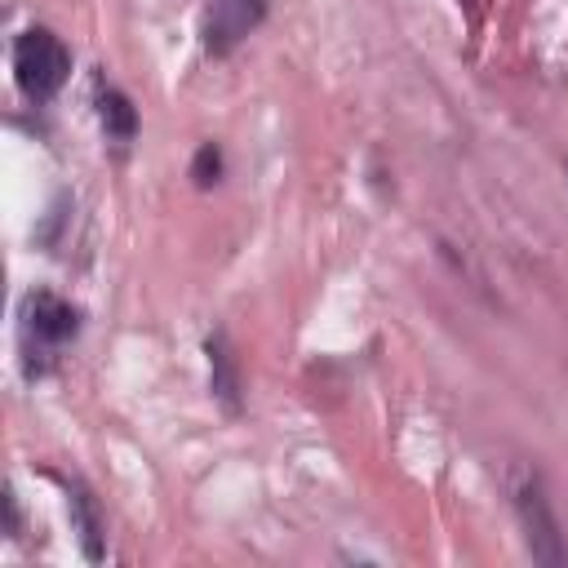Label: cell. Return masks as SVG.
<instances>
[{
	"label": "cell",
	"mask_w": 568,
	"mask_h": 568,
	"mask_svg": "<svg viewBox=\"0 0 568 568\" xmlns=\"http://www.w3.org/2000/svg\"><path fill=\"white\" fill-rule=\"evenodd\" d=\"M18 320H22L18 333H22L27 377H40V373L49 368V359H53L67 342H75V333H80V311H75L67 297L49 293V288H31V293L22 297Z\"/></svg>",
	"instance_id": "1"
},
{
	"label": "cell",
	"mask_w": 568,
	"mask_h": 568,
	"mask_svg": "<svg viewBox=\"0 0 568 568\" xmlns=\"http://www.w3.org/2000/svg\"><path fill=\"white\" fill-rule=\"evenodd\" d=\"M71 75V49L49 27H27L13 40V80L31 102H49Z\"/></svg>",
	"instance_id": "2"
},
{
	"label": "cell",
	"mask_w": 568,
	"mask_h": 568,
	"mask_svg": "<svg viewBox=\"0 0 568 568\" xmlns=\"http://www.w3.org/2000/svg\"><path fill=\"white\" fill-rule=\"evenodd\" d=\"M510 497H515V515H519V524H524V541H528L532 559L546 564V568L568 564V541H564V528H559V519H555V510H550V497H546V488H541V475L524 470V475L515 479Z\"/></svg>",
	"instance_id": "3"
},
{
	"label": "cell",
	"mask_w": 568,
	"mask_h": 568,
	"mask_svg": "<svg viewBox=\"0 0 568 568\" xmlns=\"http://www.w3.org/2000/svg\"><path fill=\"white\" fill-rule=\"evenodd\" d=\"M266 18V0H209L204 9V53L213 58H226L253 27H262Z\"/></svg>",
	"instance_id": "4"
},
{
	"label": "cell",
	"mask_w": 568,
	"mask_h": 568,
	"mask_svg": "<svg viewBox=\"0 0 568 568\" xmlns=\"http://www.w3.org/2000/svg\"><path fill=\"white\" fill-rule=\"evenodd\" d=\"M204 351H209V390H213V399L226 413H240L244 408V382H240V364H235V351H231L226 333L222 328L209 333Z\"/></svg>",
	"instance_id": "5"
},
{
	"label": "cell",
	"mask_w": 568,
	"mask_h": 568,
	"mask_svg": "<svg viewBox=\"0 0 568 568\" xmlns=\"http://www.w3.org/2000/svg\"><path fill=\"white\" fill-rule=\"evenodd\" d=\"M67 506H71V528L80 537V550L84 559H102L106 555V524H102V510H98V497L80 484V479H67Z\"/></svg>",
	"instance_id": "6"
},
{
	"label": "cell",
	"mask_w": 568,
	"mask_h": 568,
	"mask_svg": "<svg viewBox=\"0 0 568 568\" xmlns=\"http://www.w3.org/2000/svg\"><path fill=\"white\" fill-rule=\"evenodd\" d=\"M93 102H98V124H102V133L111 138V142H133L138 138V106H133V98L124 93V89H115V84H102L98 80V89H93Z\"/></svg>",
	"instance_id": "7"
},
{
	"label": "cell",
	"mask_w": 568,
	"mask_h": 568,
	"mask_svg": "<svg viewBox=\"0 0 568 568\" xmlns=\"http://www.w3.org/2000/svg\"><path fill=\"white\" fill-rule=\"evenodd\" d=\"M191 182H195L200 191H209V186L222 182V146H217V142H204V146L195 151V160H191Z\"/></svg>",
	"instance_id": "8"
},
{
	"label": "cell",
	"mask_w": 568,
	"mask_h": 568,
	"mask_svg": "<svg viewBox=\"0 0 568 568\" xmlns=\"http://www.w3.org/2000/svg\"><path fill=\"white\" fill-rule=\"evenodd\" d=\"M4 532L22 537V510H18V493L13 488H4Z\"/></svg>",
	"instance_id": "9"
},
{
	"label": "cell",
	"mask_w": 568,
	"mask_h": 568,
	"mask_svg": "<svg viewBox=\"0 0 568 568\" xmlns=\"http://www.w3.org/2000/svg\"><path fill=\"white\" fill-rule=\"evenodd\" d=\"M564 178H568V164H564Z\"/></svg>",
	"instance_id": "10"
}]
</instances>
